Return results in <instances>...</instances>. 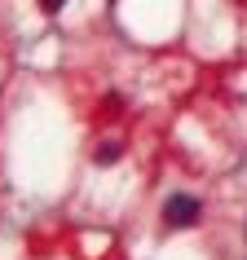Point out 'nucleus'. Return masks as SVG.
<instances>
[{
	"label": "nucleus",
	"instance_id": "obj_1",
	"mask_svg": "<svg viewBox=\"0 0 247 260\" xmlns=\"http://www.w3.org/2000/svg\"><path fill=\"white\" fill-rule=\"evenodd\" d=\"M164 220L172 225V230H190V225H199V199H190V194H172L164 203Z\"/></svg>",
	"mask_w": 247,
	"mask_h": 260
},
{
	"label": "nucleus",
	"instance_id": "obj_2",
	"mask_svg": "<svg viewBox=\"0 0 247 260\" xmlns=\"http://www.w3.org/2000/svg\"><path fill=\"white\" fill-rule=\"evenodd\" d=\"M115 159H119V146H97V154H93V164H97V168H110Z\"/></svg>",
	"mask_w": 247,
	"mask_h": 260
},
{
	"label": "nucleus",
	"instance_id": "obj_3",
	"mask_svg": "<svg viewBox=\"0 0 247 260\" xmlns=\"http://www.w3.org/2000/svg\"><path fill=\"white\" fill-rule=\"evenodd\" d=\"M44 9H49V14H57V9H62V5H67V0H40Z\"/></svg>",
	"mask_w": 247,
	"mask_h": 260
}]
</instances>
